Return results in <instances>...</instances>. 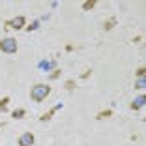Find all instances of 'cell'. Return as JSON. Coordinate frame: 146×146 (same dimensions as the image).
Instances as JSON below:
<instances>
[{
  "mask_svg": "<svg viewBox=\"0 0 146 146\" xmlns=\"http://www.w3.org/2000/svg\"><path fill=\"white\" fill-rule=\"evenodd\" d=\"M51 90L52 88L49 84H34L32 90H30V99L36 101V103H41V101H45V99L49 98Z\"/></svg>",
  "mask_w": 146,
  "mask_h": 146,
  "instance_id": "1",
  "label": "cell"
},
{
  "mask_svg": "<svg viewBox=\"0 0 146 146\" xmlns=\"http://www.w3.org/2000/svg\"><path fill=\"white\" fill-rule=\"evenodd\" d=\"M17 39L15 38H4L0 39V51L6 52V54H15L17 52Z\"/></svg>",
  "mask_w": 146,
  "mask_h": 146,
  "instance_id": "2",
  "label": "cell"
},
{
  "mask_svg": "<svg viewBox=\"0 0 146 146\" xmlns=\"http://www.w3.org/2000/svg\"><path fill=\"white\" fill-rule=\"evenodd\" d=\"M6 28H13V30H23L26 25V19L23 17V15H17L15 19H11V21H6L4 23Z\"/></svg>",
  "mask_w": 146,
  "mask_h": 146,
  "instance_id": "3",
  "label": "cell"
},
{
  "mask_svg": "<svg viewBox=\"0 0 146 146\" xmlns=\"http://www.w3.org/2000/svg\"><path fill=\"white\" fill-rule=\"evenodd\" d=\"M34 135L30 133V131H26V133H23L21 137H19V146H34Z\"/></svg>",
  "mask_w": 146,
  "mask_h": 146,
  "instance_id": "4",
  "label": "cell"
},
{
  "mask_svg": "<svg viewBox=\"0 0 146 146\" xmlns=\"http://www.w3.org/2000/svg\"><path fill=\"white\" fill-rule=\"evenodd\" d=\"M60 107H62V105H56V107H52V109H51L49 112H45V114H41V116H39V120H41V122H49V120L52 118V114H54V112L58 111Z\"/></svg>",
  "mask_w": 146,
  "mask_h": 146,
  "instance_id": "5",
  "label": "cell"
},
{
  "mask_svg": "<svg viewBox=\"0 0 146 146\" xmlns=\"http://www.w3.org/2000/svg\"><path fill=\"white\" fill-rule=\"evenodd\" d=\"M144 103H146V98H144V96H141V98H137L133 103H131V109H133V111H139L141 107H144Z\"/></svg>",
  "mask_w": 146,
  "mask_h": 146,
  "instance_id": "6",
  "label": "cell"
},
{
  "mask_svg": "<svg viewBox=\"0 0 146 146\" xmlns=\"http://www.w3.org/2000/svg\"><path fill=\"white\" fill-rule=\"evenodd\" d=\"M116 26V17H111V19H107V21L103 23V28L105 30H112Z\"/></svg>",
  "mask_w": 146,
  "mask_h": 146,
  "instance_id": "7",
  "label": "cell"
},
{
  "mask_svg": "<svg viewBox=\"0 0 146 146\" xmlns=\"http://www.w3.org/2000/svg\"><path fill=\"white\" fill-rule=\"evenodd\" d=\"M109 116H112V111L111 109H105V111H99L96 118H98V120H103V118H109Z\"/></svg>",
  "mask_w": 146,
  "mask_h": 146,
  "instance_id": "8",
  "label": "cell"
},
{
  "mask_svg": "<svg viewBox=\"0 0 146 146\" xmlns=\"http://www.w3.org/2000/svg\"><path fill=\"white\" fill-rule=\"evenodd\" d=\"M94 6H96V0H86V2H82V9H84V11H90Z\"/></svg>",
  "mask_w": 146,
  "mask_h": 146,
  "instance_id": "9",
  "label": "cell"
},
{
  "mask_svg": "<svg viewBox=\"0 0 146 146\" xmlns=\"http://www.w3.org/2000/svg\"><path fill=\"white\" fill-rule=\"evenodd\" d=\"M25 114H26V111H25V109H15V111L11 112V116H13V118H17V120H19V118H23Z\"/></svg>",
  "mask_w": 146,
  "mask_h": 146,
  "instance_id": "10",
  "label": "cell"
},
{
  "mask_svg": "<svg viewBox=\"0 0 146 146\" xmlns=\"http://www.w3.org/2000/svg\"><path fill=\"white\" fill-rule=\"evenodd\" d=\"M8 103H9V98H8V96L0 99V112H4L6 109H8Z\"/></svg>",
  "mask_w": 146,
  "mask_h": 146,
  "instance_id": "11",
  "label": "cell"
},
{
  "mask_svg": "<svg viewBox=\"0 0 146 146\" xmlns=\"http://www.w3.org/2000/svg\"><path fill=\"white\" fill-rule=\"evenodd\" d=\"M146 86V81H144V77H139L137 81H135V88H139V90H142Z\"/></svg>",
  "mask_w": 146,
  "mask_h": 146,
  "instance_id": "12",
  "label": "cell"
},
{
  "mask_svg": "<svg viewBox=\"0 0 146 146\" xmlns=\"http://www.w3.org/2000/svg\"><path fill=\"white\" fill-rule=\"evenodd\" d=\"M64 86H66V90H73V88H75V81H71V79H69V81L64 82Z\"/></svg>",
  "mask_w": 146,
  "mask_h": 146,
  "instance_id": "13",
  "label": "cell"
},
{
  "mask_svg": "<svg viewBox=\"0 0 146 146\" xmlns=\"http://www.w3.org/2000/svg\"><path fill=\"white\" fill-rule=\"evenodd\" d=\"M38 26H39V23L36 21V23H32L30 26H26V30H28V32H30V30H36V28H38Z\"/></svg>",
  "mask_w": 146,
  "mask_h": 146,
  "instance_id": "14",
  "label": "cell"
},
{
  "mask_svg": "<svg viewBox=\"0 0 146 146\" xmlns=\"http://www.w3.org/2000/svg\"><path fill=\"white\" fill-rule=\"evenodd\" d=\"M60 69H54V73H51V79H52V81H54V79H58V77H60Z\"/></svg>",
  "mask_w": 146,
  "mask_h": 146,
  "instance_id": "15",
  "label": "cell"
},
{
  "mask_svg": "<svg viewBox=\"0 0 146 146\" xmlns=\"http://www.w3.org/2000/svg\"><path fill=\"white\" fill-rule=\"evenodd\" d=\"M137 75H139V77H144V75H146V68H139L137 69Z\"/></svg>",
  "mask_w": 146,
  "mask_h": 146,
  "instance_id": "16",
  "label": "cell"
},
{
  "mask_svg": "<svg viewBox=\"0 0 146 146\" xmlns=\"http://www.w3.org/2000/svg\"><path fill=\"white\" fill-rule=\"evenodd\" d=\"M90 75H92V69H88V71H84V73L81 75V79H88Z\"/></svg>",
  "mask_w": 146,
  "mask_h": 146,
  "instance_id": "17",
  "label": "cell"
},
{
  "mask_svg": "<svg viewBox=\"0 0 146 146\" xmlns=\"http://www.w3.org/2000/svg\"><path fill=\"white\" fill-rule=\"evenodd\" d=\"M133 41H135V43H141V41H142V36H137V38H133Z\"/></svg>",
  "mask_w": 146,
  "mask_h": 146,
  "instance_id": "18",
  "label": "cell"
}]
</instances>
